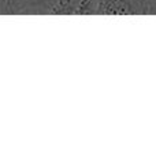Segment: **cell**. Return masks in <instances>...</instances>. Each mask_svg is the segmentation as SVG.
Here are the masks:
<instances>
[{
    "instance_id": "6da1fadb",
    "label": "cell",
    "mask_w": 156,
    "mask_h": 156,
    "mask_svg": "<svg viewBox=\"0 0 156 156\" xmlns=\"http://www.w3.org/2000/svg\"><path fill=\"white\" fill-rule=\"evenodd\" d=\"M147 0H97L99 15H147Z\"/></svg>"
},
{
    "instance_id": "7a4b0ae2",
    "label": "cell",
    "mask_w": 156,
    "mask_h": 156,
    "mask_svg": "<svg viewBox=\"0 0 156 156\" xmlns=\"http://www.w3.org/2000/svg\"><path fill=\"white\" fill-rule=\"evenodd\" d=\"M14 15L16 14H49L56 0H11Z\"/></svg>"
},
{
    "instance_id": "3957f363",
    "label": "cell",
    "mask_w": 156,
    "mask_h": 156,
    "mask_svg": "<svg viewBox=\"0 0 156 156\" xmlns=\"http://www.w3.org/2000/svg\"><path fill=\"white\" fill-rule=\"evenodd\" d=\"M0 15H14L11 0H0Z\"/></svg>"
},
{
    "instance_id": "277c9868",
    "label": "cell",
    "mask_w": 156,
    "mask_h": 156,
    "mask_svg": "<svg viewBox=\"0 0 156 156\" xmlns=\"http://www.w3.org/2000/svg\"><path fill=\"white\" fill-rule=\"evenodd\" d=\"M148 3V15H156V0H147Z\"/></svg>"
}]
</instances>
